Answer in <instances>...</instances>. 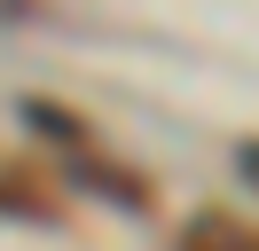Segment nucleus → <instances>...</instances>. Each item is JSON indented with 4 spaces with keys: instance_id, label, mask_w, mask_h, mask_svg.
Instances as JSON below:
<instances>
[{
    "instance_id": "7ed1b4c3",
    "label": "nucleus",
    "mask_w": 259,
    "mask_h": 251,
    "mask_svg": "<svg viewBox=\"0 0 259 251\" xmlns=\"http://www.w3.org/2000/svg\"><path fill=\"white\" fill-rule=\"evenodd\" d=\"M16 118L32 126V134H48V141H63V149H79V134H87V126L71 118V110H55V102H24Z\"/></svg>"
},
{
    "instance_id": "f03ea898",
    "label": "nucleus",
    "mask_w": 259,
    "mask_h": 251,
    "mask_svg": "<svg viewBox=\"0 0 259 251\" xmlns=\"http://www.w3.org/2000/svg\"><path fill=\"white\" fill-rule=\"evenodd\" d=\"M71 181H79V188H110L126 212H142V204H149V188L134 181V173H118V165H87V157H79V165H71Z\"/></svg>"
},
{
    "instance_id": "f257e3e1",
    "label": "nucleus",
    "mask_w": 259,
    "mask_h": 251,
    "mask_svg": "<svg viewBox=\"0 0 259 251\" xmlns=\"http://www.w3.org/2000/svg\"><path fill=\"white\" fill-rule=\"evenodd\" d=\"M181 251H259V235L243 220H228V212H196L181 228Z\"/></svg>"
},
{
    "instance_id": "20e7f679",
    "label": "nucleus",
    "mask_w": 259,
    "mask_h": 251,
    "mask_svg": "<svg viewBox=\"0 0 259 251\" xmlns=\"http://www.w3.org/2000/svg\"><path fill=\"white\" fill-rule=\"evenodd\" d=\"M243 173H251V181H259V141H243Z\"/></svg>"
}]
</instances>
